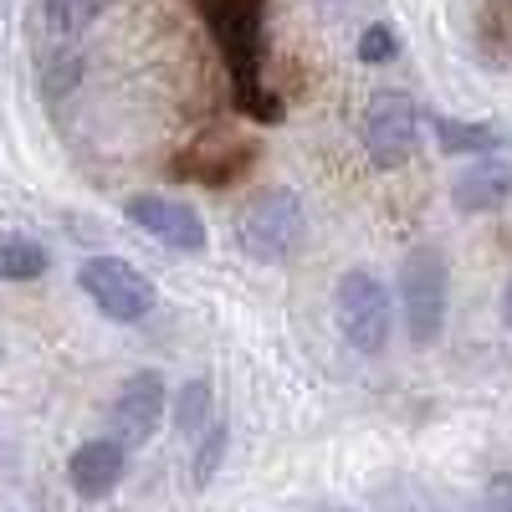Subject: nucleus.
<instances>
[{"label":"nucleus","mask_w":512,"mask_h":512,"mask_svg":"<svg viewBox=\"0 0 512 512\" xmlns=\"http://www.w3.org/2000/svg\"><path fill=\"white\" fill-rule=\"evenodd\" d=\"M451 313V262L436 241H425L400 267V318L415 349H436Z\"/></svg>","instance_id":"obj_2"},{"label":"nucleus","mask_w":512,"mask_h":512,"mask_svg":"<svg viewBox=\"0 0 512 512\" xmlns=\"http://www.w3.org/2000/svg\"><path fill=\"white\" fill-rule=\"evenodd\" d=\"M195 11L205 16V31L216 36V47L226 57L236 113H246L256 123H282L287 108L262 82V62H267V0H195Z\"/></svg>","instance_id":"obj_1"},{"label":"nucleus","mask_w":512,"mask_h":512,"mask_svg":"<svg viewBox=\"0 0 512 512\" xmlns=\"http://www.w3.org/2000/svg\"><path fill=\"white\" fill-rule=\"evenodd\" d=\"M395 57H400V36L384 26V21H374V26L359 31V62L364 67H384V62H395Z\"/></svg>","instance_id":"obj_17"},{"label":"nucleus","mask_w":512,"mask_h":512,"mask_svg":"<svg viewBox=\"0 0 512 512\" xmlns=\"http://www.w3.org/2000/svg\"><path fill=\"white\" fill-rule=\"evenodd\" d=\"M502 323L512 328V282H507V292H502Z\"/></svg>","instance_id":"obj_18"},{"label":"nucleus","mask_w":512,"mask_h":512,"mask_svg":"<svg viewBox=\"0 0 512 512\" xmlns=\"http://www.w3.org/2000/svg\"><path fill=\"white\" fill-rule=\"evenodd\" d=\"M251 164H256V144H216V154H210L205 144H195L190 154L180 159H169V175H180V180H200V185H236L251 175Z\"/></svg>","instance_id":"obj_11"},{"label":"nucleus","mask_w":512,"mask_h":512,"mask_svg":"<svg viewBox=\"0 0 512 512\" xmlns=\"http://www.w3.org/2000/svg\"><path fill=\"white\" fill-rule=\"evenodd\" d=\"M123 216L134 221L149 241L169 246V251H205L210 231L200 221V210L175 200V195H128L123 200Z\"/></svg>","instance_id":"obj_8"},{"label":"nucleus","mask_w":512,"mask_h":512,"mask_svg":"<svg viewBox=\"0 0 512 512\" xmlns=\"http://www.w3.org/2000/svg\"><path fill=\"white\" fill-rule=\"evenodd\" d=\"M308 512H354V507H308Z\"/></svg>","instance_id":"obj_20"},{"label":"nucleus","mask_w":512,"mask_h":512,"mask_svg":"<svg viewBox=\"0 0 512 512\" xmlns=\"http://www.w3.org/2000/svg\"><path fill=\"white\" fill-rule=\"evenodd\" d=\"M123 472H128V446L113 441V436H93V441H82L67 456V482H72L77 497H88V502L108 497L123 482Z\"/></svg>","instance_id":"obj_9"},{"label":"nucleus","mask_w":512,"mask_h":512,"mask_svg":"<svg viewBox=\"0 0 512 512\" xmlns=\"http://www.w3.org/2000/svg\"><path fill=\"white\" fill-rule=\"evenodd\" d=\"M333 308H338V328H344L349 349H359L364 359L390 349V328H395V308H390V292L384 282L364 267H349L338 277V292H333Z\"/></svg>","instance_id":"obj_5"},{"label":"nucleus","mask_w":512,"mask_h":512,"mask_svg":"<svg viewBox=\"0 0 512 512\" xmlns=\"http://www.w3.org/2000/svg\"><path fill=\"white\" fill-rule=\"evenodd\" d=\"M226 446H231V425L226 420H216L210 431L195 441V461H190V482L205 492L210 482H216V472H221V461H226Z\"/></svg>","instance_id":"obj_16"},{"label":"nucleus","mask_w":512,"mask_h":512,"mask_svg":"<svg viewBox=\"0 0 512 512\" xmlns=\"http://www.w3.org/2000/svg\"><path fill=\"white\" fill-rule=\"evenodd\" d=\"M359 144H364V159L374 169L410 164L415 149H420V108H415V98L400 93V88L374 93L364 118H359Z\"/></svg>","instance_id":"obj_6"},{"label":"nucleus","mask_w":512,"mask_h":512,"mask_svg":"<svg viewBox=\"0 0 512 512\" xmlns=\"http://www.w3.org/2000/svg\"><path fill=\"white\" fill-rule=\"evenodd\" d=\"M482 512H512V502H487Z\"/></svg>","instance_id":"obj_19"},{"label":"nucleus","mask_w":512,"mask_h":512,"mask_svg":"<svg viewBox=\"0 0 512 512\" xmlns=\"http://www.w3.org/2000/svg\"><path fill=\"white\" fill-rule=\"evenodd\" d=\"M0 354H6V344H0Z\"/></svg>","instance_id":"obj_22"},{"label":"nucleus","mask_w":512,"mask_h":512,"mask_svg":"<svg viewBox=\"0 0 512 512\" xmlns=\"http://www.w3.org/2000/svg\"><path fill=\"white\" fill-rule=\"evenodd\" d=\"M77 287L88 292V303L108 318V323H144L154 308H159V292L154 282L134 267L123 262V256H88V262L77 267Z\"/></svg>","instance_id":"obj_4"},{"label":"nucleus","mask_w":512,"mask_h":512,"mask_svg":"<svg viewBox=\"0 0 512 512\" xmlns=\"http://www.w3.org/2000/svg\"><path fill=\"white\" fill-rule=\"evenodd\" d=\"M113 0H41V21L52 36H82Z\"/></svg>","instance_id":"obj_14"},{"label":"nucleus","mask_w":512,"mask_h":512,"mask_svg":"<svg viewBox=\"0 0 512 512\" xmlns=\"http://www.w3.org/2000/svg\"><path fill=\"white\" fill-rule=\"evenodd\" d=\"M164 410H169V384H164V374H159V369H139V374H128V379L118 384V395H113V405H108V431H113V441H123V446H144V441H154Z\"/></svg>","instance_id":"obj_7"},{"label":"nucleus","mask_w":512,"mask_h":512,"mask_svg":"<svg viewBox=\"0 0 512 512\" xmlns=\"http://www.w3.org/2000/svg\"><path fill=\"white\" fill-rule=\"evenodd\" d=\"M169 415H175V431L200 441L210 425H216V395H210V379H185L175 390V405H169Z\"/></svg>","instance_id":"obj_13"},{"label":"nucleus","mask_w":512,"mask_h":512,"mask_svg":"<svg viewBox=\"0 0 512 512\" xmlns=\"http://www.w3.org/2000/svg\"><path fill=\"white\" fill-rule=\"evenodd\" d=\"M507 200H512V164L497 159V154L472 159L451 180V205L461 210V216H492V210H502Z\"/></svg>","instance_id":"obj_10"},{"label":"nucleus","mask_w":512,"mask_h":512,"mask_svg":"<svg viewBox=\"0 0 512 512\" xmlns=\"http://www.w3.org/2000/svg\"><path fill=\"white\" fill-rule=\"evenodd\" d=\"M431 123V144L441 154H466V159H492L502 149V134L492 123H477V118H451V113H425Z\"/></svg>","instance_id":"obj_12"},{"label":"nucleus","mask_w":512,"mask_h":512,"mask_svg":"<svg viewBox=\"0 0 512 512\" xmlns=\"http://www.w3.org/2000/svg\"><path fill=\"white\" fill-rule=\"evenodd\" d=\"M47 267L52 262H47V251H41L36 241H26V236L0 241V282H36Z\"/></svg>","instance_id":"obj_15"},{"label":"nucleus","mask_w":512,"mask_h":512,"mask_svg":"<svg viewBox=\"0 0 512 512\" xmlns=\"http://www.w3.org/2000/svg\"><path fill=\"white\" fill-rule=\"evenodd\" d=\"M308 216H303V200L287 185H272L256 200H246V210L236 216V246L241 256H251L256 267H282L287 256L303 246Z\"/></svg>","instance_id":"obj_3"},{"label":"nucleus","mask_w":512,"mask_h":512,"mask_svg":"<svg viewBox=\"0 0 512 512\" xmlns=\"http://www.w3.org/2000/svg\"><path fill=\"white\" fill-rule=\"evenodd\" d=\"M313 6H344V0H313Z\"/></svg>","instance_id":"obj_21"}]
</instances>
